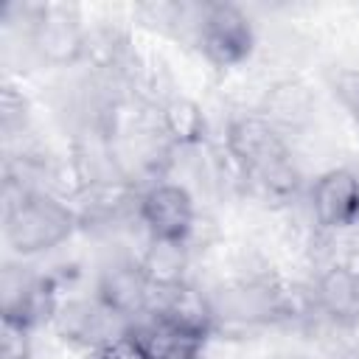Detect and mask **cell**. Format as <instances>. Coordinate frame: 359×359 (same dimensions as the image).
Instances as JSON below:
<instances>
[{
  "label": "cell",
  "mask_w": 359,
  "mask_h": 359,
  "mask_svg": "<svg viewBox=\"0 0 359 359\" xmlns=\"http://www.w3.org/2000/svg\"><path fill=\"white\" fill-rule=\"evenodd\" d=\"M227 154L238 174L272 196H286L297 185V171L283 132H278L258 112L230 118L224 132Z\"/></svg>",
  "instance_id": "1"
},
{
  "label": "cell",
  "mask_w": 359,
  "mask_h": 359,
  "mask_svg": "<svg viewBox=\"0 0 359 359\" xmlns=\"http://www.w3.org/2000/svg\"><path fill=\"white\" fill-rule=\"evenodd\" d=\"M79 222L81 216L59 196L42 188H20L6 205L3 233L14 255L31 258L65 244L76 233Z\"/></svg>",
  "instance_id": "2"
},
{
  "label": "cell",
  "mask_w": 359,
  "mask_h": 359,
  "mask_svg": "<svg viewBox=\"0 0 359 359\" xmlns=\"http://www.w3.org/2000/svg\"><path fill=\"white\" fill-rule=\"evenodd\" d=\"M194 45L213 67H236L247 62L255 48V28L241 6L202 3Z\"/></svg>",
  "instance_id": "3"
},
{
  "label": "cell",
  "mask_w": 359,
  "mask_h": 359,
  "mask_svg": "<svg viewBox=\"0 0 359 359\" xmlns=\"http://www.w3.org/2000/svg\"><path fill=\"white\" fill-rule=\"evenodd\" d=\"M87 34L90 28L81 20V11L67 3H45L39 6L31 34H28V50L42 62L53 67H70L84 59L87 50Z\"/></svg>",
  "instance_id": "4"
},
{
  "label": "cell",
  "mask_w": 359,
  "mask_h": 359,
  "mask_svg": "<svg viewBox=\"0 0 359 359\" xmlns=\"http://www.w3.org/2000/svg\"><path fill=\"white\" fill-rule=\"evenodd\" d=\"M137 219L151 241H188L196 224V205L185 185L154 182L137 196Z\"/></svg>",
  "instance_id": "5"
},
{
  "label": "cell",
  "mask_w": 359,
  "mask_h": 359,
  "mask_svg": "<svg viewBox=\"0 0 359 359\" xmlns=\"http://www.w3.org/2000/svg\"><path fill=\"white\" fill-rule=\"evenodd\" d=\"M0 314L3 325L31 331L42 320L56 314L50 286L31 266L6 264L0 272Z\"/></svg>",
  "instance_id": "6"
},
{
  "label": "cell",
  "mask_w": 359,
  "mask_h": 359,
  "mask_svg": "<svg viewBox=\"0 0 359 359\" xmlns=\"http://www.w3.org/2000/svg\"><path fill=\"white\" fill-rule=\"evenodd\" d=\"M311 216L320 230H348L359 224V171L328 168L309 191Z\"/></svg>",
  "instance_id": "7"
},
{
  "label": "cell",
  "mask_w": 359,
  "mask_h": 359,
  "mask_svg": "<svg viewBox=\"0 0 359 359\" xmlns=\"http://www.w3.org/2000/svg\"><path fill=\"white\" fill-rule=\"evenodd\" d=\"M151 294L154 286L149 283L140 261L132 258H121L104 266L95 283V297L129 325L151 309Z\"/></svg>",
  "instance_id": "8"
},
{
  "label": "cell",
  "mask_w": 359,
  "mask_h": 359,
  "mask_svg": "<svg viewBox=\"0 0 359 359\" xmlns=\"http://www.w3.org/2000/svg\"><path fill=\"white\" fill-rule=\"evenodd\" d=\"M53 325L65 342L84 345L90 351H95L98 345L115 339L129 328V323L112 314L95 294L81 300H67L62 309H56Z\"/></svg>",
  "instance_id": "9"
},
{
  "label": "cell",
  "mask_w": 359,
  "mask_h": 359,
  "mask_svg": "<svg viewBox=\"0 0 359 359\" xmlns=\"http://www.w3.org/2000/svg\"><path fill=\"white\" fill-rule=\"evenodd\" d=\"M314 309L334 325H359V269L348 264H334L323 269L311 292Z\"/></svg>",
  "instance_id": "10"
},
{
  "label": "cell",
  "mask_w": 359,
  "mask_h": 359,
  "mask_svg": "<svg viewBox=\"0 0 359 359\" xmlns=\"http://www.w3.org/2000/svg\"><path fill=\"white\" fill-rule=\"evenodd\" d=\"M314 107L317 101L309 84H303L300 79H283V81H275L264 93L258 115L286 135L292 129H303L314 118Z\"/></svg>",
  "instance_id": "11"
},
{
  "label": "cell",
  "mask_w": 359,
  "mask_h": 359,
  "mask_svg": "<svg viewBox=\"0 0 359 359\" xmlns=\"http://www.w3.org/2000/svg\"><path fill=\"white\" fill-rule=\"evenodd\" d=\"M160 135L180 149L188 146H199L208 135V121L205 112L196 101H191L188 95H171L160 104Z\"/></svg>",
  "instance_id": "12"
},
{
  "label": "cell",
  "mask_w": 359,
  "mask_h": 359,
  "mask_svg": "<svg viewBox=\"0 0 359 359\" xmlns=\"http://www.w3.org/2000/svg\"><path fill=\"white\" fill-rule=\"evenodd\" d=\"M154 292H168L185 286L188 269V241H151L146 252L137 258Z\"/></svg>",
  "instance_id": "13"
},
{
  "label": "cell",
  "mask_w": 359,
  "mask_h": 359,
  "mask_svg": "<svg viewBox=\"0 0 359 359\" xmlns=\"http://www.w3.org/2000/svg\"><path fill=\"white\" fill-rule=\"evenodd\" d=\"M90 353H93V359H146V353L140 351V345L135 342V337L129 334V328L123 334H118L115 339L98 345Z\"/></svg>",
  "instance_id": "14"
},
{
  "label": "cell",
  "mask_w": 359,
  "mask_h": 359,
  "mask_svg": "<svg viewBox=\"0 0 359 359\" xmlns=\"http://www.w3.org/2000/svg\"><path fill=\"white\" fill-rule=\"evenodd\" d=\"M25 123V98L14 93V87H3V129L11 135L14 126Z\"/></svg>",
  "instance_id": "15"
},
{
  "label": "cell",
  "mask_w": 359,
  "mask_h": 359,
  "mask_svg": "<svg viewBox=\"0 0 359 359\" xmlns=\"http://www.w3.org/2000/svg\"><path fill=\"white\" fill-rule=\"evenodd\" d=\"M28 334L25 328L3 325V356L6 359H28Z\"/></svg>",
  "instance_id": "16"
},
{
  "label": "cell",
  "mask_w": 359,
  "mask_h": 359,
  "mask_svg": "<svg viewBox=\"0 0 359 359\" xmlns=\"http://www.w3.org/2000/svg\"><path fill=\"white\" fill-rule=\"evenodd\" d=\"M337 93L348 104V109L359 118V73H342L337 79Z\"/></svg>",
  "instance_id": "17"
},
{
  "label": "cell",
  "mask_w": 359,
  "mask_h": 359,
  "mask_svg": "<svg viewBox=\"0 0 359 359\" xmlns=\"http://www.w3.org/2000/svg\"><path fill=\"white\" fill-rule=\"evenodd\" d=\"M331 359H359V351H356V348H348V351H339V353H334Z\"/></svg>",
  "instance_id": "18"
}]
</instances>
